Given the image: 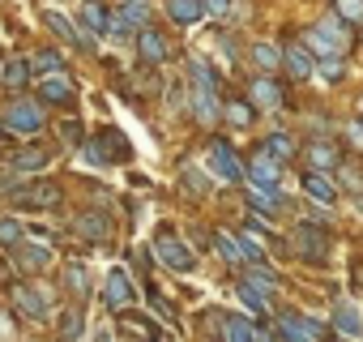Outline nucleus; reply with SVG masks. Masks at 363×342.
Wrapping results in <instances>:
<instances>
[{
    "instance_id": "f257e3e1",
    "label": "nucleus",
    "mask_w": 363,
    "mask_h": 342,
    "mask_svg": "<svg viewBox=\"0 0 363 342\" xmlns=\"http://www.w3.org/2000/svg\"><path fill=\"white\" fill-rule=\"evenodd\" d=\"M86 158L94 162V167H111V162H128L133 158V145H128V137L116 128V124H107V128H99L90 141H86Z\"/></svg>"
},
{
    "instance_id": "f03ea898",
    "label": "nucleus",
    "mask_w": 363,
    "mask_h": 342,
    "mask_svg": "<svg viewBox=\"0 0 363 342\" xmlns=\"http://www.w3.org/2000/svg\"><path fill=\"white\" fill-rule=\"evenodd\" d=\"M9 202L26 214H48L56 206H65V189L56 180H35V184H22V189H9Z\"/></svg>"
},
{
    "instance_id": "7ed1b4c3",
    "label": "nucleus",
    "mask_w": 363,
    "mask_h": 342,
    "mask_svg": "<svg viewBox=\"0 0 363 342\" xmlns=\"http://www.w3.org/2000/svg\"><path fill=\"white\" fill-rule=\"evenodd\" d=\"M154 253H158V261L171 270V274H193L197 270V253L179 240L171 227H158V236H154Z\"/></svg>"
},
{
    "instance_id": "20e7f679",
    "label": "nucleus",
    "mask_w": 363,
    "mask_h": 342,
    "mask_svg": "<svg viewBox=\"0 0 363 342\" xmlns=\"http://www.w3.org/2000/svg\"><path fill=\"white\" fill-rule=\"evenodd\" d=\"M206 158H210V171H218L223 180H231V184L248 180V162L240 158V150H235L227 137H210V145H206Z\"/></svg>"
},
{
    "instance_id": "39448f33",
    "label": "nucleus",
    "mask_w": 363,
    "mask_h": 342,
    "mask_svg": "<svg viewBox=\"0 0 363 342\" xmlns=\"http://www.w3.org/2000/svg\"><path fill=\"white\" fill-rule=\"evenodd\" d=\"M103 304H107V312H116V316H124L133 304H137V287H133V274L128 270H107L103 274Z\"/></svg>"
},
{
    "instance_id": "423d86ee",
    "label": "nucleus",
    "mask_w": 363,
    "mask_h": 342,
    "mask_svg": "<svg viewBox=\"0 0 363 342\" xmlns=\"http://www.w3.org/2000/svg\"><path fill=\"white\" fill-rule=\"evenodd\" d=\"M325 219H312V223H299L295 227V253L308 257L312 265H325L329 261V231H320Z\"/></svg>"
},
{
    "instance_id": "0eeeda50",
    "label": "nucleus",
    "mask_w": 363,
    "mask_h": 342,
    "mask_svg": "<svg viewBox=\"0 0 363 342\" xmlns=\"http://www.w3.org/2000/svg\"><path fill=\"white\" fill-rule=\"evenodd\" d=\"M43 26L48 31H56V39H65V43H73L82 56H99V43H94V35H86L73 18H65V13H56V9H48L43 13Z\"/></svg>"
},
{
    "instance_id": "6e6552de",
    "label": "nucleus",
    "mask_w": 363,
    "mask_h": 342,
    "mask_svg": "<svg viewBox=\"0 0 363 342\" xmlns=\"http://www.w3.org/2000/svg\"><path fill=\"white\" fill-rule=\"evenodd\" d=\"M43 124H48V116H43V103H39V99L9 103V111H5V128H9V133L35 137V133H43Z\"/></svg>"
},
{
    "instance_id": "1a4fd4ad",
    "label": "nucleus",
    "mask_w": 363,
    "mask_h": 342,
    "mask_svg": "<svg viewBox=\"0 0 363 342\" xmlns=\"http://www.w3.org/2000/svg\"><path fill=\"white\" fill-rule=\"evenodd\" d=\"M9 304L18 308L22 321H48V299L30 282H9Z\"/></svg>"
},
{
    "instance_id": "9d476101",
    "label": "nucleus",
    "mask_w": 363,
    "mask_h": 342,
    "mask_svg": "<svg viewBox=\"0 0 363 342\" xmlns=\"http://www.w3.org/2000/svg\"><path fill=\"white\" fill-rule=\"evenodd\" d=\"M167 56H171V43H167V35H162V31H154V26L137 31V65L158 69Z\"/></svg>"
},
{
    "instance_id": "9b49d317",
    "label": "nucleus",
    "mask_w": 363,
    "mask_h": 342,
    "mask_svg": "<svg viewBox=\"0 0 363 342\" xmlns=\"http://www.w3.org/2000/svg\"><path fill=\"white\" fill-rule=\"evenodd\" d=\"M282 167H286V162H278L274 154L257 150V154L248 158V184H257V189H278V184H282Z\"/></svg>"
},
{
    "instance_id": "f8f14e48",
    "label": "nucleus",
    "mask_w": 363,
    "mask_h": 342,
    "mask_svg": "<svg viewBox=\"0 0 363 342\" xmlns=\"http://www.w3.org/2000/svg\"><path fill=\"white\" fill-rule=\"evenodd\" d=\"M248 99H252V107H265V111H282V107H286L282 82H274V77H265V73H257V77L248 82Z\"/></svg>"
},
{
    "instance_id": "ddd939ff",
    "label": "nucleus",
    "mask_w": 363,
    "mask_h": 342,
    "mask_svg": "<svg viewBox=\"0 0 363 342\" xmlns=\"http://www.w3.org/2000/svg\"><path fill=\"white\" fill-rule=\"evenodd\" d=\"M73 236L86 240V244H111V223L103 210H82L73 219Z\"/></svg>"
},
{
    "instance_id": "4468645a",
    "label": "nucleus",
    "mask_w": 363,
    "mask_h": 342,
    "mask_svg": "<svg viewBox=\"0 0 363 342\" xmlns=\"http://www.w3.org/2000/svg\"><path fill=\"white\" fill-rule=\"evenodd\" d=\"M48 162H52V150H43V145H18V150L5 154V167L18 171V176H35Z\"/></svg>"
},
{
    "instance_id": "2eb2a0df",
    "label": "nucleus",
    "mask_w": 363,
    "mask_h": 342,
    "mask_svg": "<svg viewBox=\"0 0 363 342\" xmlns=\"http://www.w3.org/2000/svg\"><path fill=\"white\" fill-rule=\"evenodd\" d=\"M282 69H286L295 82H308V77L316 73V56L303 48V39H291V43H282Z\"/></svg>"
},
{
    "instance_id": "dca6fc26",
    "label": "nucleus",
    "mask_w": 363,
    "mask_h": 342,
    "mask_svg": "<svg viewBox=\"0 0 363 342\" xmlns=\"http://www.w3.org/2000/svg\"><path fill=\"white\" fill-rule=\"evenodd\" d=\"M77 26L86 35H111V9L103 5V0H82V9H77Z\"/></svg>"
},
{
    "instance_id": "f3484780",
    "label": "nucleus",
    "mask_w": 363,
    "mask_h": 342,
    "mask_svg": "<svg viewBox=\"0 0 363 342\" xmlns=\"http://www.w3.org/2000/svg\"><path fill=\"white\" fill-rule=\"evenodd\" d=\"M73 94H77V90H73V82H69V77H43V82H39V90H35V99H39L43 107H69V103H73Z\"/></svg>"
},
{
    "instance_id": "a211bd4d",
    "label": "nucleus",
    "mask_w": 363,
    "mask_h": 342,
    "mask_svg": "<svg viewBox=\"0 0 363 342\" xmlns=\"http://www.w3.org/2000/svg\"><path fill=\"white\" fill-rule=\"evenodd\" d=\"M13 265H18L22 274H39V270H48V265H52V248H48V244L26 240L22 248H13Z\"/></svg>"
},
{
    "instance_id": "6ab92c4d",
    "label": "nucleus",
    "mask_w": 363,
    "mask_h": 342,
    "mask_svg": "<svg viewBox=\"0 0 363 342\" xmlns=\"http://www.w3.org/2000/svg\"><path fill=\"white\" fill-rule=\"evenodd\" d=\"M299 184H303V193H308L316 206H333V202H337V184L325 176V171H312V167H308L303 176H299Z\"/></svg>"
},
{
    "instance_id": "aec40b11",
    "label": "nucleus",
    "mask_w": 363,
    "mask_h": 342,
    "mask_svg": "<svg viewBox=\"0 0 363 342\" xmlns=\"http://www.w3.org/2000/svg\"><path fill=\"white\" fill-rule=\"evenodd\" d=\"M303 158H308L312 171H333V167L342 162V150H337L329 137H316V141H308V154H303Z\"/></svg>"
},
{
    "instance_id": "412c9836",
    "label": "nucleus",
    "mask_w": 363,
    "mask_h": 342,
    "mask_svg": "<svg viewBox=\"0 0 363 342\" xmlns=\"http://www.w3.org/2000/svg\"><path fill=\"white\" fill-rule=\"evenodd\" d=\"M120 333H124L128 342H162V329H158L154 321H145V316H133V312L120 316Z\"/></svg>"
},
{
    "instance_id": "4be33fe9",
    "label": "nucleus",
    "mask_w": 363,
    "mask_h": 342,
    "mask_svg": "<svg viewBox=\"0 0 363 342\" xmlns=\"http://www.w3.org/2000/svg\"><path fill=\"white\" fill-rule=\"evenodd\" d=\"M248 56H252V69L265 73V77H274V73L282 69V43H269V39H265V43H252Z\"/></svg>"
},
{
    "instance_id": "5701e85b",
    "label": "nucleus",
    "mask_w": 363,
    "mask_h": 342,
    "mask_svg": "<svg viewBox=\"0 0 363 342\" xmlns=\"http://www.w3.org/2000/svg\"><path fill=\"white\" fill-rule=\"evenodd\" d=\"M193 116H197V124H214L218 116H223V103H218V90H193Z\"/></svg>"
},
{
    "instance_id": "b1692460",
    "label": "nucleus",
    "mask_w": 363,
    "mask_h": 342,
    "mask_svg": "<svg viewBox=\"0 0 363 342\" xmlns=\"http://www.w3.org/2000/svg\"><path fill=\"white\" fill-rule=\"evenodd\" d=\"M167 18L175 26H193V22L206 18V5H201V0H167Z\"/></svg>"
},
{
    "instance_id": "393cba45",
    "label": "nucleus",
    "mask_w": 363,
    "mask_h": 342,
    "mask_svg": "<svg viewBox=\"0 0 363 342\" xmlns=\"http://www.w3.org/2000/svg\"><path fill=\"white\" fill-rule=\"evenodd\" d=\"M30 236H26V227H22V219H13V214H0V253H13V248H22Z\"/></svg>"
},
{
    "instance_id": "a878e982",
    "label": "nucleus",
    "mask_w": 363,
    "mask_h": 342,
    "mask_svg": "<svg viewBox=\"0 0 363 342\" xmlns=\"http://www.w3.org/2000/svg\"><path fill=\"white\" fill-rule=\"evenodd\" d=\"M30 77H35V69H30V56H18V60H9L5 69H0V86H9V90H22Z\"/></svg>"
},
{
    "instance_id": "bb28decb",
    "label": "nucleus",
    "mask_w": 363,
    "mask_h": 342,
    "mask_svg": "<svg viewBox=\"0 0 363 342\" xmlns=\"http://www.w3.org/2000/svg\"><path fill=\"white\" fill-rule=\"evenodd\" d=\"M248 197H252V210H257V214H278L282 206H291L278 189H257V184H248Z\"/></svg>"
},
{
    "instance_id": "cd10ccee",
    "label": "nucleus",
    "mask_w": 363,
    "mask_h": 342,
    "mask_svg": "<svg viewBox=\"0 0 363 342\" xmlns=\"http://www.w3.org/2000/svg\"><path fill=\"white\" fill-rule=\"evenodd\" d=\"M218 342H252V325H248V321H240L235 312H223Z\"/></svg>"
},
{
    "instance_id": "c85d7f7f",
    "label": "nucleus",
    "mask_w": 363,
    "mask_h": 342,
    "mask_svg": "<svg viewBox=\"0 0 363 342\" xmlns=\"http://www.w3.org/2000/svg\"><path fill=\"white\" fill-rule=\"evenodd\" d=\"M30 69H35V73H43V77H56V73L65 69V56H60L56 48H39V52L30 56Z\"/></svg>"
},
{
    "instance_id": "c756f323",
    "label": "nucleus",
    "mask_w": 363,
    "mask_h": 342,
    "mask_svg": "<svg viewBox=\"0 0 363 342\" xmlns=\"http://www.w3.org/2000/svg\"><path fill=\"white\" fill-rule=\"evenodd\" d=\"M223 120H227L231 128H248V124L257 120V107H252V103H240V99H235V103H223Z\"/></svg>"
},
{
    "instance_id": "7c9ffc66",
    "label": "nucleus",
    "mask_w": 363,
    "mask_h": 342,
    "mask_svg": "<svg viewBox=\"0 0 363 342\" xmlns=\"http://www.w3.org/2000/svg\"><path fill=\"white\" fill-rule=\"evenodd\" d=\"M333 329L346 333V338H359V333H363V316H359L350 304H342V308L333 312Z\"/></svg>"
},
{
    "instance_id": "2f4dec72",
    "label": "nucleus",
    "mask_w": 363,
    "mask_h": 342,
    "mask_svg": "<svg viewBox=\"0 0 363 342\" xmlns=\"http://www.w3.org/2000/svg\"><path fill=\"white\" fill-rule=\"evenodd\" d=\"M261 150H265V154H274L278 162H291V158H295V141H291V133H269Z\"/></svg>"
},
{
    "instance_id": "473e14b6",
    "label": "nucleus",
    "mask_w": 363,
    "mask_h": 342,
    "mask_svg": "<svg viewBox=\"0 0 363 342\" xmlns=\"http://www.w3.org/2000/svg\"><path fill=\"white\" fill-rule=\"evenodd\" d=\"M65 287H69L77 299H86V295H90V274H86V265H82V261L65 265Z\"/></svg>"
},
{
    "instance_id": "72a5a7b5",
    "label": "nucleus",
    "mask_w": 363,
    "mask_h": 342,
    "mask_svg": "<svg viewBox=\"0 0 363 342\" xmlns=\"http://www.w3.org/2000/svg\"><path fill=\"white\" fill-rule=\"evenodd\" d=\"M244 282H248L252 291H261L265 299H269V295L278 291V278H274V274H269L265 265H248V278H244Z\"/></svg>"
},
{
    "instance_id": "f704fd0d",
    "label": "nucleus",
    "mask_w": 363,
    "mask_h": 342,
    "mask_svg": "<svg viewBox=\"0 0 363 342\" xmlns=\"http://www.w3.org/2000/svg\"><path fill=\"white\" fill-rule=\"evenodd\" d=\"M316 73H320V82L337 86V82L346 77V60H342V56H320V60H316Z\"/></svg>"
},
{
    "instance_id": "c9c22d12",
    "label": "nucleus",
    "mask_w": 363,
    "mask_h": 342,
    "mask_svg": "<svg viewBox=\"0 0 363 342\" xmlns=\"http://www.w3.org/2000/svg\"><path fill=\"white\" fill-rule=\"evenodd\" d=\"M189 69H193V82H197L201 90H218V73H214V65H210V60L193 56V60H189Z\"/></svg>"
},
{
    "instance_id": "e433bc0d",
    "label": "nucleus",
    "mask_w": 363,
    "mask_h": 342,
    "mask_svg": "<svg viewBox=\"0 0 363 342\" xmlns=\"http://www.w3.org/2000/svg\"><path fill=\"white\" fill-rule=\"evenodd\" d=\"M333 13L354 31V26H363V0H333Z\"/></svg>"
},
{
    "instance_id": "4c0bfd02",
    "label": "nucleus",
    "mask_w": 363,
    "mask_h": 342,
    "mask_svg": "<svg viewBox=\"0 0 363 342\" xmlns=\"http://www.w3.org/2000/svg\"><path fill=\"white\" fill-rule=\"evenodd\" d=\"M333 171H337V184H342L346 193H354V197L363 193V176H359V167H354V162H337Z\"/></svg>"
},
{
    "instance_id": "58836bf2",
    "label": "nucleus",
    "mask_w": 363,
    "mask_h": 342,
    "mask_svg": "<svg viewBox=\"0 0 363 342\" xmlns=\"http://www.w3.org/2000/svg\"><path fill=\"white\" fill-rule=\"evenodd\" d=\"M82 325H86V321H82V308H69V312L60 316V342H77V338H82Z\"/></svg>"
},
{
    "instance_id": "ea45409f",
    "label": "nucleus",
    "mask_w": 363,
    "mask_h": 342,
    "mask_svg": "<svg viewBox=\"0 0 363 342\" xmlns=\"http://www.w3.org/2000/svg\"><path fill=\"white\" fill-rule=\"evenodd\" d=\"M56 133H60V141H65L69 150H77V145H86V137H82V120H77V116H69V120H60V128H56Z\"/></svg>"
},
{
    "instance_id": "a19ab883",
    "label": "nucleus",
    "mask_w": 363,
    "mask_h": 342,
    "mask_svg": "<svg viewBox=\"0 0 363 342\" xmlns=\"http://www.w3.org/2000/svg\"><path fill=\"white\" fill-rule=\"evenodd\" d=\"M214 240H218V253H223L231 265H240V244H235V231H214Z\"/></svg>"
},
{
    "instance_id": "79ce46f5",
    "label": "nucleus",
    "mask_w": 363,
    "mask_h": 342,
    "mask_svg": "<svg viewBox=\"0 0 363 342\" xmlns=\"http://www.w3.org/2000/svg\"><path fill=\"white\" fill-rule=\"evenodd\" d=\"M240 299L248 304V312H257V316H265V308H269V299L261 295V291H252L248 282H240Z\"/></svg>"
},
{
    "instance_id": "37998d69",
    "label": "nucleus",
    "mask_w": 363,
    "mask_h": 342,
    "mask_svg": "<svg viewBox=\"0 0 363 342\" xmlns=\"http://www.w3.org/2000/svg\"><path fill=\"white\" fill-rule=\"evenodd\" d=\"M145 299L154 304V312H158L162 321H171V325H175V304H171V299H167L162 291H154V287H150V291H145Z\"/></svg>"
},
{
    "instance_id": "c03bdc74",
    "label": "nucleus",
    "mask_w": 363,
    "mask_h": 342,
    "mask_svg": "<svg viewBox=\"0 0 363 342\" xmlns=\"http://www.w3.org/2000/svg\"><path fill=\"white\" fill-rule=\"evenodd\" d=\"M184 184H189L197 197H201V193H210V176H201V167H193V162L184 167Z\"/></svg>"
},
{
    "instance_id": "a18cd8bd",
    "label": "nucleus",
    "mask_w": 363,
    "mask_h": 342,
    "mask_svg": "<svg viewBox=\"0 0 363 342\" xmlns=\"http://www.w3.org/2000/svg\"><path fill=\"white\" fill-rule=\"evenodd\" d=\"M201 5H206L210 18H227L231 13V0H201Z\"/></svg>"
},
{
    "instance_id": "49530a36",
    "label": "nucleus",
    "mask_w": 363,
    "mask_h": 342,
    "mask_svg": "<svg viewBox=\"0 0 363 342\" xmlns=\"http://www.w3.org/2000/svg\"><path fill=\"white\" fill-rule=\"evenodd\" d=\"M252 342H278V329L274 325H252Z\"/></svg>"
},
{
    "instance_id": "de8ad7c7",
    "label": "nucleus",
    "mask_w": 363,
    "mask_h": 342,
    "mask_svg": "<svg viewBox=\"0 0 363 342\" xmlns=\"http://www.w3.org/2000/svg\"><path fill=\"white\" fill-rule=\"evenodd\" d=\"M346 137H350V145L363 150V120H350V124H346Z\"/></svg>"
},
{
    "instance_id": "09e8293b",
    "label": "nucleus",
    "mask_w": 363,
    "mask_h": 342,
    "mask_svg": "<svg viewBox=\"0 0 363 342\" xmlns=\"http://www.w3.org/2000/svg\"><path fill=\"white\" fill-rule=\"evenodd\" d=\"M9 145V128H5V120H0V150Z\"/></svg>"
},
{
    "instance_id": "8fccbe9b",
    "label": "nucleus",
    "mask_w": 363,
    "mask_h": 342,
    "mask_svg": "<svg viewBox=\"0 0 363 342\" xmlns=\"http://www.w3.org/2000/svg\"><path fill=\"white\" fill-rule=\"evenodd\" d=\"M94 342H111V338H107V329H94Z\"/></svg>"
},
{
    "instance_id": "3c124183",
    "label": "nucleus",
    "mask_w": 363,
    "mask_h": 342,
    "mask_svg": "<svg viewBox=\"0 0 363 342\" xmlns=\"http://www.w3.org/2000/svg\"><path fill=\"white\" fill-rule=\"evenodd\" d=\"M359 214H363V193H359Z\"/></svg>"
},
{
    "instance_id": "603ef678",
    "label": "nucleus",
    "mask_w": 363,
    "mask_h": 342,
    "mask_svg": "<svg viewBox=\"0 0 363 342\" xmlns=\"http://www.w3.org/2000/svg\"><path fill=\"white\" fill-rule=\"evenodd\" d=\"M0 69H5V60H0Z\"/></svg>"
},
{
    "instance_id": "864d4df0",
    "label": "nucleus",
    "mask_w": 363,
    "mask_h": 342,
    "mask_svg": "<svg viewBox=\"0 0 363 342\" xmlns=\"http://www.w3.org/2000/svg\"><path fill=\"white\" fill-rule=\"evenodd\" d=\"M359 103H363V99H359Z\"/></svg>"
}]
</instances>
